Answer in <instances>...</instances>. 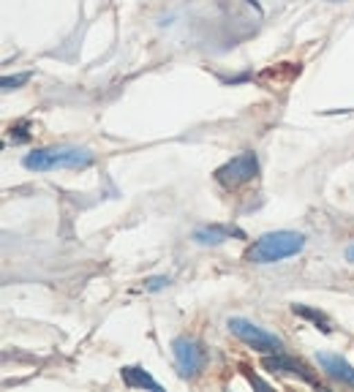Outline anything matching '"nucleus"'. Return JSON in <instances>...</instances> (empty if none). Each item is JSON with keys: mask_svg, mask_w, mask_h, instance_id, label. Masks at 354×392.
I'll use <instances>...</instances> for the list:
<instances>
[{"mask_svg": "<svg viewBox=\"0 0 354 392\" xmlns=\"http://www.w3.org/2000/svg\"><path fill=\"white\" fill-rule=\"evenodd\" d=\"M346 259H349V261H354V243H352V248L346 251Z\"/></svg>", "mask_w": 354, "mask_h": 392, "instance_id": "2eb2a0df", "label": "nucleus"}, {"mask_svg": "<svg viewBox=\"0 0 354 392\" xmlns=\"http://www.w3.org/2000/svg\"><path fill=\"white\" fill-rule=\"evenodd\" d=\"M229 237H243V232L234 229V226H218V223L202 226V229L194 232V240H196L199 245H218V243L229 240Z\"/></svg>", "mask_w": 354, "mask_h": 392, "instance_id": "6e6552de", "label": "nucleus"}, {"mask_svg": "<svg viewBox=\"0 0 354 392\" xmlns=\"http://www.w3.org/2000/svg\"><path fill=\"white\" fill-rule=\"evenodd\" d=\"M316 362L322 365V371H324L333 382H341V384H346V387H352L354 390V368L344 360V357L319 351V354H316Z\"/></svg>", "mask_w": 354, "mask_h": 392, "instance_id": "0eeeda50", "label": "nucleus"}, {"mask_svg": "<svg viewBox=\"0 0 354 392\" xmlns=\"http://www.w3.org/2000/svg\"><path fill=\"white\" fill-rule=\"evenodd\" d=\"M93 153L82 147H44L33 150L22 158V167L30 172H52V169H88Z\"/></svg>", "mask_w": 354, "mask_h": 392, "instance_id": "f03ea898", "label": "nucleus"}, {"mask_svg": "<svg viewBox=\"0 0 354 392\" xmlns=\"http://www.w3.org/2000/svg\"><path fill=\"white\" fill-rule=\"evenodd\" d=\"M243 371H245V368H243ZM245 376H248V382H251V384H254V387H262V390H267V387H270V384H267V382H262V379H257V376H251V373H248V371H245Z\"/></svg>", "mask_w": 354, "mask_h": 392, "instance_id": "4468645a", "label": "nucleus"}, {"mask_svg": "<svg viewBox=\"0 0 354 392\" xmlns=\"http://www.w3.org/2000/svg\"><path fill=\"white\" fill-rule=\"evenodd\" d=\"M120 373H123V382H126V387H131V390H136V387H142V390H145V387H147V390H161V384H158V382H156V379H153V376H150V373H147V371H142V368H123V371H120Z\"/></svg>", "mask_w": 354, "mask_h": 392, "instance_id": "1a4fd4ad", "label": "nucleus"}, {"mask_svg": "<svg viewBox=\"0 0 354 392\" xmlns=\"http://www.w3.org/2000/svg\"><path fill=\"white\" fill-rule=\"evenodd\" d=\"M172 354H175L177 373L183 379H194L205 365V351L194 338H175L172 341Z\"/></svg>", "mask_w": 354, "mask_h": 392, "instance_id": "39448f33", "label": "nucleus"}, {"mask_svg": "<svg viewBox=\"0 0 354 392\" xmlns=\"http://www.w3.org/2000/svg\"><path fill=\"white\" fill-rule=\"evenodd\" d=\"M262 368L272 371V373H289V376H297V379L308 382V384H313V387H319V379L310 373L300 360H292V357L281 354V351H275L272 357H265V360H262Z\"/></svg>", "mask_w": 354, "mask_h": 392, "instance_id": "423d86ee", "label": "nucleus"}, {"mask_svg": "<svg viewBox=\"0 0 354 392\" xmlns=\"http://www.w3.org/2000/svg\"><path fill=\"white\" fill-rule=\"evenodd\" d=\"M303 248H306V237H303L300 232L278 229V232L262 234V237L245 251V259L254 261V264H275V261H283V259H289V256H297Z\"/></svg>", "mask_w": 354, "mask_h": 392, "instance_id": "f257e3e1", "label": "nucleus"}, {"mask_svg": "<svg viewBox=\"0 0 354 392\" xmlns=\"http://www.w3.org/2000/svg\"><path fill=\"white\" fill-rule=\"evenodd\" d=\"M257 174H259V158H257V153L245 150V153L234 156L232 161H226L223 167H218L216 180L221 183L223 188H240V185L251 183Z\"/></svg>", "mask_w": 354, "mask_h": 392, "instance_id": "7ed1b4c3", "label": "nucleus"}, {"mask_svg": "<svg viewBox=\"0 0 354 392\" xmlns=\"http://www.w3.org/2000/svg\"><path fill=\"white\" fill-rule=\"evenodd\" d=\"M11 139H14V144H22V142H28V139H30V133H28V123H19V126H14V129H11Z\"/></svg>", "mask_w": 354, "mask_h": 392, "instance_id": "f8f14e48", "label": "nucleus"}, {"mask_svg": "<svg viewBox=\"0 0 354 392\" xmlns=\"http://www.w3.org/2000/svg\"><path fill=\"white\" fill-rule=\"evenodd\" d=\"M226 327H229V333L237 335L245 346L257 348V351H270V354H275V351L283 348V341H281L278 335H272V333H267V330H262V327L251 324L248 319L232 316V319L226 321Z\"/></svg>", "mask_w": 354, "mask_h": 392, "instance_id": "20e7f679", "label": "nucleus"}, {"mask_svg": "<svg viewBox=\"0 0 354 392\" xmlns=\"http://www.w3.org/2000/svg\"><path fill=\"white\" fill-rule=\"evenodd\" d=\"M292 310H295L297 316H303V319L313 321V324H316L322 333H333V327H330V319H327L322 310H313V308H308V305H300V303L292 305Z\"/></svg>", "mask_w": 354, "mask_h": 392, "instance_id": "9d476101", "label": "nucleus"}, {"mask_svg": "<svg viewBox=\"0 0 354 392\" xmlns=\"http://www.w3.org/2000/svg\"><path fill=\"white\" fill-rule=\"evenodd\" d=\"M25 82H30V74H19V77H3V90L8 93V90H17L19 85H25Z\"/></svg>", "mask_w": 354, "mask_h": 392, "instance_id": "9b49d317", "label": "nucleus"}, {"mask_svg": "<svg viewBox=\"0 0 354 392\" xmlns=\"http://www.w3.org/2000/svg\"><path fill=\"white\" fill-rule=\"evenodd\" d=\"M167 283H169L167 275H156V278H147V281H145V289H147V292H158V289H164Z\"/></svg>", "mask_w": 354, "mask_h": 392, "instance_id": "ddd939ff", "label": "nucleus"}]
</instances>
